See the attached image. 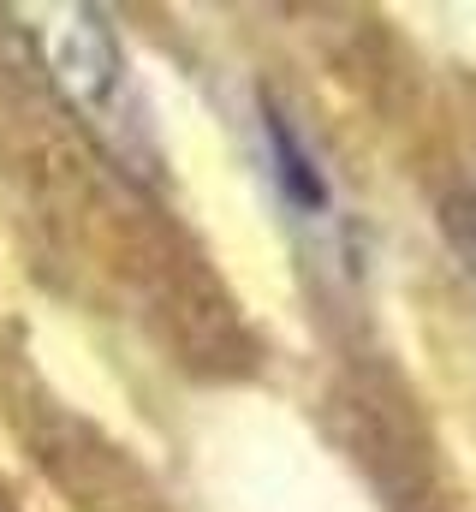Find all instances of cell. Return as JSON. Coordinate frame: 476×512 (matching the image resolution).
Masks as SVG:
<instances>
[{
  "label": "cell",
  "instance_id": "6da1fadb",
  "mask_svg": "<svg viewBox=\"0 0 476 512\" xmlns=\"http://www.w3.org/2000/svg\"><path fill=\"white\" fill-rule=\"evenodd\" d=\"M48 60H54L60 90H66L96 126H108L114 108H119V90H125V54H119L108 18L90 12V6L66 12V24H60L54 42H48Z\"/></svg>",
  "mask_w": 476,
  "mask_h": 512
},
{
  "label": "cell",
  "instance_id": "7a4b0ae2",
  "mask_svg": "<svg viewBox=\"0 0 476 512\" xmlns=\"http://www.w3.org/2000/svg\"><path fill=\"white\" fill-rule=\"evenodd\" d=\"M268 155H274V179H280V197L304 215H322L328 209V179L316 167V155L304 149V137L286 126V114L268 108Z\"/></svg>",
  "mask_w": 476,
  "mask_h": 512
}]
</instances>
